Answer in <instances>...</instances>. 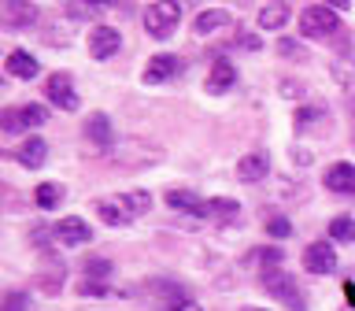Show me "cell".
I'll list each match as a JSON object with an SVG mask.
<instances>
[{
    "label": "cell",
    "mask_w": 355,
    "mask_h": 311,
    "mask_svg": "<svg viewBox=\"0 0 355 311\" xmlns=\"http://www.w3.org/2000/svg\"><path fill=\"white\" fill-rule=\"evenodd\" d=\"M326 189L340 196H355V163H333L326 171Z\"/></svg>",
    "instance_id": "cell-13"
},
{
    "label": "cell",
    "mask_w": 355,
    "mask_h": 311,
    "mask_svg": "<svg viewBox=\"0 0 355 311\" xmlns=\"http://www.w3.org/2000/svg\"><path fill=\"white\" fill-rule=\"evenodd\" d=\"M329 237L333 241H355V219L337 215V219L329 222Z\"/></svg>",
    "instance_id": "cell-23"
},
{
    "label": "cell",
    "mask_w": 355,
    "mask_h": 311,
    "mask_svg": "<svg viewBox=\"0 0 355 311\" xmlns=\"http://www.w3.org/2000/svg\"><path fill=\"white\" fill-rule=\"evenodd\" d=\"M0 311H30V293H22V289L4 293L0 296Z\"/></svg>",
    "instance_id": "cell-24"
},
{
    "label": "cell",
    "mask_w": 355,
    "mask_h": 311,
    "mask_svg": "<svg viewBox=\"0 0 355 311\" xmlns=\"http://www.w3.org/2000/svg\"><path fill=\"white\" fill-rule=\"evenodd\" d=\"M78 289H82V296H111V289L104 285V282H93V278H82V285H78Z\"/></svg>",
    "instance_id": "cell-29"
},
{
    "label": "cell",
    "mask_w": 355,
    "mask_h": 311,
    "mask_svg": "<svg viewBox=\"0 0 355 311\" xmlns=\"http://www.w3.org/2000/svg\"><path fill=\"white\" fill-rule=\"evenodd\" d=\"M344 300L355 308V282H344Z\"/></svg>",
    "instance_id": "cell-33"
},
{
    "label": "cell",
    "mask_w": 355,
    "mask_h": 311,
    "mask_svg": "<svg viewBox=\"0 0 355 311\" xmlns=\"http://www.w3.org/2000/svg\"><path fill=\"white\" fill-rule=\"evenodd\" d=\"M33 19H37V8L30 0H8V4H0V22L8 30H26V26H33Z\"/></svg>",
    "instance_id": "cell-7"
},
{
    "label": "cell",
    "mask_w": 355,
    "mask_h": 311,
    "mask_svg": "<svg viewBox=\"0 0 355 311\" xmlns=\"http://www.w3.org/2000/svg\"><path fill=\"white\" fill-rule=\"evenodd\" d=\"M237 215H241V204H237V200H230V196H211V200H207V219L233 222Z\"/></svg>",
    "instance_id": "cell-19"
},
{
    "label": "cell",
    "mask_w": 355,
    "mask_h": 311,
    "mask_svg": "<svg viewBox=\"0 0 355 311\" xmlns=\"http://www.w3.org/2000/svg\"><path fill=\"white\" fill-rule=\"evenodd\" d=\"M282 96H288V100L304 96V85H300V82H282Z\"/></svg>",
    "instance_id": "cell-31"
},
{
    "label": "cell",
    "mask_w": 355,
    "mask_h": 311,
    "mask_svg": "<svg viewBox=\"0 0 355 311\" xmlns=\"http://www.w3.org/2000/svg\"><path fill=\"white\" fill-rule=\"evenodd\" d=\"M244 311H263V308H244Z\"/></svg>",
    "instance_id": "cell-34"
},
{
    "label": "cell",
    "mask_w": 355,
    "mask_h": 311,
    "mask_svg": "<svg viewBox=\"0 0 355 311\" xmlns=\"http://www.w3.org/2000/svg\"><path fill=\"white\" fill-rule=\"evenodd\" d=\"M337 8H326V4H311L300 11V33L304 37H333L337 33Z\"/></svg>",
    "instance_id": "cell-3"
},
{
    "label": "cell",
    "mask_w": 355,
    "mask_h": 311,
    "mask_svg": "<svg viewBox=\"0 0 355 311\" xmlns=\"http://www.w3.org/2000/svg\"><path fill=\"white\" fill-rule=\"evenodd\" d=\"M266 233H270V237H288V233H293V222L277 215V219H270V222H266Z\"/></svg>",
    "instance_id": "cell-30"
},
{
    "label": "cell",
    "mask_w": 355,
    "mask_h": 311,
    "mask_svg": "<svg viewBox=\"0 0 355 311\" xmlns=\"http://www.w3.org/2000/svg\"><path fill=\"white\" fill-rule=\"evenodd\" d=\"M44 96H49L52 104H60L63 111L78 108V93L71 85V74H49V82H44Z\"/></svg>",
    "instance_id": "cell-8"
},
{
    "label": "cell",
    "mask_w": 355,
    "mask_h": 311,
    "mask_svg": "<svg viewBox=\"0 0 355 311\" xmlns=\"http://www.w3.org/2000/svg\"><path fill=\"white\" fill-rule=\"evenodd\" d=\"M8 71L15 74V78H26V82H30V78H37L41 67H37V60H33L26 49H15V52L8 56Z\"/></svg>",
    "instance_id": "cell-18"
},
{
    "label": "cell",
    "mask_w": 355,
    "mask_h": 311,
    "mask_svg": "<svg viewBox=\"0 0 355 311\" xmlns=\"http://www.w3.org/2000/svg\"><path fill=\"white\" fill-rule=\"evenodd\" d=\"M178 71H182L178 56L159 52V56H152V60H148V67H144V85H163L166 78H174Z\"/></svg>",
    "instance_id": "cell-11"
},
{
    "label": "cell",
    "mask_w": 355,
    "mask_h": 311,
    "mask_svg": "<svg viewBox=\"0 0 355 311\" xmlns=\"http://www.w3.org/2000/svg\"><path fill=\"white\" fill-rule=\"evenodd\" d=\"M277 52H282L285 56V60H304V44H296L293 37H282V41H277Z\"/></svg>",
    "instance_id": "cell-27"
},
{
    "label": "cell",
    "mask_w": 355,
    "mask_h": 311,
    "mask_svg": "<svg viewBox=\"0 0 355 311\" xmlns=\"http://www.w3.org/2000/svg\"><path fill=\"white\" fill-rule=\"evenodd\" d=\"M44 156H49V141H41V137H26L19 144V152H15V160L22 167H30V171H37V167L44 163Z\"/></svg>",
    "instance_id": "cell-17"
},
{
    "label": "cell",
    "mask_w": 355,
    "mask_h": 311,
    "mask_svg": "<svg viewBox=\"0 0 355 311\" xmlns=\"http://www.w3.org/2000/svg\"><path fill=\"white\" fill-rule=\"evenodd\" d=\"M263 285H266V293H274L285 308L304 311V296H300L296 278H288V274H282V271H266V274H263Z\"/></svg>",
    "instance_id": "cell-5"
},
{
    "label": "cell",
    "mask_w": 355,
    "mask_h": 311,
    "mask_svg": "<svg viewBox=\"0 0 355 311\" xmlns=\"http://www.w3.org/2000/svg\"><path fill=\"white\" fill-rule=\"evenodd\" d=\"M55 241H63V244H85L89 237H93V230H89V222L85 219H78V215H67L55 222Z\"/></svg>",
    "instance_id": "cell-12"
},
{
    "label": "cell",
    "mask_w": 355,
    "mask_h": 311,
    "mask_svg": "<svg viewBox=\"0 0 355 311\" xmlns=\"http://www.w3.org/2000/svg\"><path fill=\"white\" fill-rule=\"evenodd\" d=\"M166 204L174 211L193 215V219H207V200H200L196 193H189V189H171V193H166Z\"/></svg>",
    "instance_id": "cell-14"
},
{
    "label": "cell",
    "mask_w": 355,
    "mask_h": 311,
    "mask_svg": "<svg viewBox=\"0 0 355 311\" xmlns=\"http://www.w3.org/2000/svg\"><path fill=\"white\" fill-rule=\"evenodd\" d=\"M33 200H37V208L52 211V208L63 200V185H55V182H41V185H37V193H33Z\"/></svg>",
    "instance_id": "cell-22"
},
{
    "label": "cell",
    "mask_w": 355,
    "mask_h": 311,
    "mask_svg": "<svg viewBox=\"0 0 355 311\" xmlns=\"http://www.w3.org/2000/svg\"><path fill=\"white\" fill-rule=\"evenodd\" d=\"M148 289H155L159 296H178V300H185V289H182V285H174V282H163V278H152Z\"/></svg>",
    "instance_id": "cell-26"
},
{
    "label": "cell",
    "mask_w": 355,
    "mask_h": 311,
    "mask_svg": "<svg viewBox=\"0 0 355 311\" xmlns=\"http://www.w3.org/2000/svg\"><path fill=\"white\" fill-rule=\"evenodd\" d=\"M315 122H322L318 108H300L296 111V130H307V126H315Z\"/></svg>",
    "instance_id": "cell-28"
},
{
    "label": "cell",
    "mask_w": 355,
    "mask_h": 311,
    "mask_svg": "<svg viewBox=\"0 0 355 311\" xmlns=\"http://www.w3.org/2000/svg\"><path fill=\"white\" fill-rule=\"evenodd\" d=\"M152 208V196L144 189H133V193H122L119 200H96V215L107 222V226H126L137 215Z\"/></svg>",
    "instance_id": "cell-1"
},
{
    "label": "cell",
    "mask_w": 355,
    "mask_h": 311,
    "mask_svg": "<svg viewBox=\"0 0 355 311\" xmlns=\"http://www.w3.org/2000/svg\"><path fill=\"white\" fill-rule=\"evenodd\" d=\"M119 44H122V37H119L115 26H93V30H89V56H96V60L115 56Z\"/></svg>",
    "instance_id": "cell-10"
},
{
    "label": "cell",
    "mask_w": 355,
    "mask_h": 311,
    "mask_svg": "<svg viewBox=\"0 0 355 311\" xmlns=\"http://www.w3.org/2000/svg\"><path fill=\"white\" fill-rule=\"evenodd\" d=\"M171 311H200V304H193V300H178Z\"/></svg>",
    "instance_id": "cell-32"
},
{
    "label": "cell",
    "mask_w": 355,
    "mask_h": 311,
    "mask_svg": "<svg viewBox=\"0 0 355 311\" xmlns=\"http://www.w3.org/2000/svg\"><path fill=\"white\" fill-rule=\"evenodd\" d=\"M41 122H49V111H44L41 104H26V108H8V111H0V130H8V133L33 130V126H41Z\"/></svg>",
    "instance_id": "cell-4"
},
{
    "label": "cell",
    "mask_w": 355,
    "mask_h": 311,
    "mask_svg": "<svg viewBox=\"0 0 355 311\" xmlns=\"http://www.w3.org/2000/svg\"><path fill=\"white\" fill-rule=\"evenodd\" d=\"M218 26H230V15H226V11H218V8H211V11H200V15H196V33H200V37H207V33H215Z\"/></svg>",
    "instance_id": "cell-21"
},
{
    "label": "cell",
    "mask_w": 355,
    "mask_h": 311,
    "mask_svg": "<svg viewBox=\"0 0 355 311\" xmlns=\"http://www.w3.org/2000/svg\"><path fill=\"white\" fill-rule=\"evenodd\" d=\"M85 137L100 152H107L111 144H115V130H111V119L104 115V111H93V115L85 119Z\"/></svg>",
    "instance_id": "cell-9"
},
{
    "label": "cell",
    "mask_w": 355,
    "mask_h": 311,
    "mask_svg": "<svg viewBox=\"0 0 355 311\" xmlns=\"http://www.w3.org/2000/svg\"><path fill=\"white\" fill-rule=\"evenodd\" d=\"M266 171H270L266 152H248L244 160H237V178L241 182H259V178H266Z\"/></svg>",
    "instance_id": "cell-16"
},
{
    "label": "cell",
    "mask_w": 355,
    "mask_h": 311,
    "mask_svg": "<svg viewBox=\"0 0 355 311\" xmlns=\"http://www.w3.org/2000/svg\"><path fill=\"white\" fill-rule=\"evenodd\" d=\"M304 267L311 274H333L337 271V252H333V244L329 241H315V244H307V252H304Z\"/></svg>",
    "instance_id": "cell-6"
},
{
    "label": "cell",
    "mask_w": 355,
    "mask_h": 311,
    "mask_svg": "<svg viewBox=\"0 0 355 311\" xmlns=\"http://www.w3.org/2000/svg\"><path fill=\"white\" fill-rule=\"evenodd\" d=\"M230 85H237V71H233V63L230 60H215V67H211V74H207V93L222 96Z\"/></svg>",
    "instance_id": "cell-15"
},
{
    "label": "cell",
    "mask_w": 355,
    "mask_h": 311,
    "mask_svg": "<svg viewBox=\"0 0 355 311\" xmlns=\"http://www.w3.org/2000/svg\"><path fill=\"white\" fill-rule=\"evenodd\" d=\"M182 19V4H171V0H155V4L144 8V30L152 33L155 41H166Z\"/></svg>",
    "instance_id": "cell-2"
},
{
    "label": "cell",
    "mask_w": 355,
    "mask_h": 311,
    "mask_svg": "<svg viewBox=\"0 0 355 311\" xmlns=\"http://www.w3.org/2000/svg\"><path fill=\"white\" fill-rule=\"evenodd\" d=\"M85 278L104 282V278H111V263L107 260H85Z\"/></svg>",
    "instance_id": "cell-25"
},
{
    "label": "cell",
    "mask_w": 355,
    "mask_h": 311,
    "mask_svg": "<svg viewBox=\"0 0 355 311\" xmlns=\"http://www.w3.org/2000/svg\"><path fill=\"white\" fill-rule=\"evenodd\" d=\"M288 15H293L288 4H266V8H259V26L263 30H282L288 22Z\"/></svg>",
    "instance_id": "cell-20"
}]
</instances>
